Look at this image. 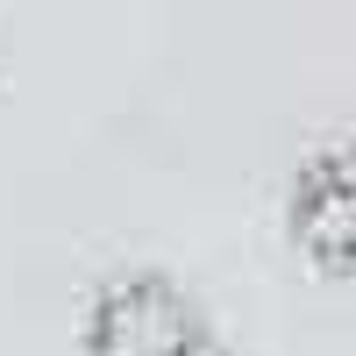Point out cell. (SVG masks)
Wrapping results in <instances>:
<instances>
[{
	"label": "cell",
	"instance_id": "cell-1",
	"mask_svg": "<svg viewBox=\"0 0 356 356\" xmlns=\"http://www.w3.org/2000/svg\"><path fill=\"white\" fill-rule=\"evenodd\" d=\"M86 356H221L207 314L157 271L107 278L86 314Z\"/></svg>",
	"mask_w": 356,
	"mask_h": 356
},
{
	"label": "cell",
	"instance_id": "cell-2",
	"mask_svg": "<svg viewBox=\"0 0 356 356\" xmlns=\"http://www.w3.org/2000/svg\"><path fill=\"white\" fill-rule=\"evenodd\" d=\"M292 235L321 271H356V150H328L307 164L292 193Z\"/></svg>",
	"mask_w": 356,
	"mask_h": 356
}]
</instances>
